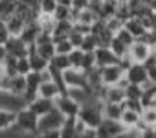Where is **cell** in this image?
Returning <instances> with one entry per match:
<instances>
[{"label":"cell","mask_w":156,"mask_h":138,"mask_svg":"<svg viewBox=\"0 0 156 138\" xmlns=\"http://www.w3.org/2000/svg\"><path fill=\"white\" fill-rule=\"evenodd\" d=\"M77 118H79L87 127L96 129L105 120V100L99 98V96L90 98L87 103L81 105V111H79V116Z\"/></svg>","instance_id":"6da1fadb"},{"label":"cell","mask_w":156,"mask_h":138,"mask_svg":"<svg viewBox=\"0 0 156 138\" xmlns=\"http://www.w3.org/2000/svg\"><path fill=\"white\" fill-rule=\"evenodd\" d=\"M15 133H26V134H39V116L26 105L17 111V122L11 127Z\"/></svg>","instance_id":"7a4b0ae2"},{"label":"cell","mask_w":156,"mask_h":138,"mask_svg":"<svg viewBox=\"0 0 156 138\" xmlns=\"http://www.w3.org/2000/svg\"><path fill=\"white\" fill-rule=\"evenodd\" d=\"M66 122V116L55 107L53 111H50L48 114L39 118V133H46V131H59L62 127V123Z\"/></svg>","instance_id":"3957f363"},{"label":"cell","mask_w":156,"mask_h":138,"mask_svg":"<svg viewBox=\"0 0 156 138\" xmlns=\"http://www.w3.org/2000/svg\"><path fill=\"white\" fill-rule=\"evenodd\" d=\"M55 107L66 116V118H77L81 111V103H77L68 92H62L55 98Z\"/></svg>","instance_id":"277c9868"},{"label":"cell","mask_w":156,"mask_h":138,"mask_svg":"<svg viewBox=\"0 0 156 138\" xmlns=\"http://www.w3.org/2000/svg\"><path fill=\"white\" fill-rule=\"evenodd\" d=\"M123 131H125V125H123L119 120H110V118H105V120L96 127L98 138H116V136H119Z\"/></svg>","instance_id":"5b68a950"},{"label":"cell","mask_w":156,"mask_h":138,"mask_svg":"<svg viewBox=\"0 0 156 138\" xmlns=\"http://www.w3.org/2000/svg\"><path fill=\"white\" fill-rule=\"evenodd\" d=\"M125 72H127V68H125L121 63L110 64V66H103V68H101V79H103V85H105V87L118 85V83L125 78Z\"/></svg>","instance_id":"8992f818"},{"label":"cell","mask_w":156,"mask_h":138,"mask_svg":"<svg viewBox=\"0 0 156 138\" xmlns=\"http://www.w3.org/2000/svg\"><path fill=\"white\" fill-rule=\"evenodd\" d=\"M151 55H152V46L145 41L136 39L129 48V57L132 59V63H145Z\"/></svg>","instance_id":"52a82bcc"},{"label":"cell","mask_w":156,"mask_h":138,"mask_svg":"<svg viewBox=\"0 0 156 138\" xmlns=\"http://www.w3.org/2000/svg\"><path fill=\"white\" fill-rule=\"evenodd\" d=\"M125 78H127L129 83H134V85H141L143 87L149 81V70H147V66L143 63H132L127 68Z\"/></svg>","instance_id":"ba28073f"},{"label":"cell","mask_w":156,"mask_h":138,"mask_svg":"<svg viewBox=\"0 0 156 138\" xmlns=\"http://www.w3.org/2000/svg\"><path fill=\"white\" fill-rule=\"evenodd\" d=\"M64 83L66 90L73 87H88V76L85 70H79V68H68L64 72Z\"/></svg>","instance_id":"9c48e42d"},{"label":"cell","mask_w":156,"mask_h":138,"mask_svg":"<svg viewBox=\"0 0 156 138\" xmlns=\"http://www.w3.org/2000/svg\"><path fill=\"white\" fill-rule=\"evenodd\" d=\"M6 48H8V52H9V55H13V57H26L28 53H30V46L19 37V35H9V39L6 41Z\"/></svg>","instance_id":"30bf717a"},{"label":"cell","mask_w":156,"mask_h":138,"mask_svg":"<svg viewBox=\"0 0 156 138\" xmlns=\"http://www.w3.org/2000/svg\"><path fill=\"white\" fill-rule=\"evenodd\" d=\"M101 98H103L107 103H123V101L127 100L125 87H121V85H110V87H105Z\"/></svg>","instance_id":"8fae6325"},{"label":"cell","mask_w":156,"mask_h":138,"mask_svg":"<svg viewBox=\"0 0 156 138\" xmlns=\"http://www.w3.org/2000/svg\"><path fill=\"white\" fill-rule=\"evenodd\" d=\"M96 61H98V66L103 68V66H110V64H118L121 59L108 48V46H99L96 50Z\"/></svg>","instance_id":"7c38bea8"},{"label":"cell","mask_w":156,"mask_h":138,"mask_svg":"<svg viewBox=\"0 0 156 138\" xmlns=\"http://www.w3.org/2000/svg\"><path fill=\"white\" fill-rule=\"evenodd\" d=\"M41 35V24H39V19H35V20H30L28 24H26V28L22 30V33L19 35L28 46H33L35 42H37V37Z\"/></svg>","instance_id":"4fadbf2b"},{"label":"cell","mask_w":156,"mask_h":138,"mask_svg":"<svg viewBox=\"0 0 156 138\" xmlns=\"http://www.w3.org/2000/svg\"><path fill=\"white\" fill-rule=\"evenodd\" d=\"M28 107H30L39 118H41V116H44V114H48L50 111L55 109V100H48V98H41V96H37Z\"/></svg>","instance_id":"5bb4252c"},{"label":"cell","mask_w":156,"mask_h":138,"mask_svg":"<svg viewBox=\"0 0 156 138\" xmlns=\"http://www.w3.org/2000/svg\"><path fill=\"white\" fill-rule=\"evenodd\" d=\"M28 59H30V64H31V70L33 72H44V70H48V66H50V61L46 57H42L35 50V46H30Z\"/></svg>","instance_id":"9a60e30c"},{"label":"cell","mask_w":156,"mask_h":138,"mask_svg":"<svg viewBox=\"0 0 156 138\" xmlns=\"http://www.w3.org/2000/svg\"><path fill=\"white\" fill-rule=\"evenodd\" d=\"M17 122V111L9 107H0V133L11 131V127Z\"/></svg>","instance_id":"2e32d148"},{"label":"cell","mask_w":156,"mask_h":138,"mask_svg":"<svg viewBox=\"0 0 156 138\" xmlns=\"http://www.w3.org/2000/svg\"><path fill=\"white\" fill-rule=\"evenodd\" d=\"M59 94H62V89L53 81V79H44L39 87V96L41 98H48V100H55Z\"/></svg>","instance_id":"e0dca14e"},{"label":"cell","mask_w":156,"mask_h":138,"mask_svg":"<svg viewBox=\"0 0 156 138\" xmlns=\"http://www.w3.org/2000/svg\"><path fill=\"white\" fill-rule=\"evenodd\" d=\"M8 94L13 96V98H24V94H26V76L17 74V76L9 78V92Z\"/></svg>","instance_id":"ac0fdd59"},{"label":"cell","mask_w":156,"mask_h":138,"mask_svg":"<svg viewBox=\"0 0 156 138\" xmlns=\"http://www.w3.org/2000/svg\"><path fill=\"white\" fill-rule=\"evenodd\" d=\"M99 19V15L96 11H92L90 8H83V9H73V22H79V24H87L92 26L96 20Z\"/></svg>","instance_id":"d6986e66"},{"label":"cell","mask_w":156,"mask_h":138,"mask_svg":"<svg viewBox=\"0 0 156 138\" xmlns=\"http://www.w3.org/2000/svg\"><path fill=\"white\" fill-rule=\"evenodd\" d=\"M125 28H127V30H129L136 39H141V37L149 31V30H147V26H145V22H143L140 17H134V15H132L130 19H127V20H125Z\"/></svg>","instance_id":"ffe728a7"},{"label":"cell","mask_w":156,"mask_h":138,"mask_svg":"<svg viewBox=\"0 0 156 138\" xmlns=\"http://www.w3.org/2000/svg\"><path fill=\"white\" fill-rule=\"evenodd\" d=\"M72 31H73V20H57L55 30H53V33H51L53 42L62 41V39H68Z\"/></svg>","instance_id":"44dd1931"},{"label":"cell","mask_w":156,"mask_h":138,"mask_svg":"<svg viewBox=\"0 0 156 138\" xmlns=\"http://www.w3.org/2000/svg\"><path fill=\"white\" fill-rule=\"evenodd\" d=\"M79 118H66V122L62 123V127L59 129L61 138H79Z\"/></svg>","instance_id":"7402d4cb"},{"label":"cell","mask_w":156,"mask_h":138,"mask_svg":"<svg viewBox=\"0 0 156 138\" xmlns=\"http://www.w3.org/2000/svg\"><path fill=\"white\" fill-rule=\"evenodd\" d=\"M125 129H130V127H140L141 125V112L138 111H130V109H125L123 114H121V120H119Z\"/></svg>","instance_id":"603a6c76"},{"label":"cell","mask_w":156,"mask_h":138,"mask_svg":"<svg viewBox=\"0 0 156 138\" xmlns=\"http://www.w3.org/2000/svg\"><path fill=\"white\" fill-rule=\"evenodd\" d=\"M48 68H53V70H61V72H66L70 66V59L68 55H62V53H55L51 59H50V66Z\"/></svg>","instance_id":"cb8c5ba5"},{"label":"cell","mask_w":156,"mask_h":138,"mask_svg":"<svg viewBox=\"0 0 156 138\" xmlns=\"http://www.w3.org/2000/svg\"><path fill=\"white\" fill-rule=\"evenodd\" d=\"M141 125L143 127H156V105L143 107V111H141Z\"/></svg>","instance_id":"d4e9b609"},{"label":"cell","mask_w":156,"mask_h":138,"mask_svg":"<svg viewBox=\"0 0 156 138\" xmlns=\"http://www.w3.org/2000/svg\"><path fill=\"white\" fill-rule=\"evenodd\" d=\"M19 8V0H0V17L8 20Z\"/></svg>","instance_id":"484cf974"},{"label":"cell","mask_w":156,"mask_h":138,"mask_svg":"<svg viewBox=\"0 0 156 138\" xmlns=\"http://www.w3.org/2000/svg\"><path fill=\"white\" fill-rule=\"evenodd\" d=\"M53 17H55V20H73V6H68V4H61L59 2Z\"/></svg>","instance_id":"4316f807"},{"label":"cell","mask_w":156,"mask_h":138,"mask_svg":"<svg viewBox=\"0 0 156 138\" xmlns=\"http://www.w3.org/2000/svg\"><path fill=\"white\" fill-rule=\"evenodd\" d=\"M123 103H107L105 101V118H110V120H121V114H123Z\"/></svg>","instance_id":"83f0119b"},{"label":"cell","mask_w":156,"mask_h":138,"mask_svg":"<svg viewBox=\"0 0 156 138\" xmlns=\"http://www.w3.org/2000/svg\"><path fill=\"white\" fill-rule=\"evenodd\" d=\"M39 24H41V31H44V33H53L57 20H55L53 15H44V13H41V15H39Z\"/></svg>","instance_id":"f1b7e54d"},{"label":"cell","mask_w":156,"mask_h":138,"mask_svg":"<svg viewBox=\"0 0 156 138\" xmlns=\"http://www.w3.org/2000/svg\"><path fill=\"white\" fill-rule=\"evenodd\" d=\"M35 46V50L42 55V57H46L48 61L55 55V42L53 41H46V42H39V44H33Z\"/></svg>","instance_id":"f546056e"},{"label":"cell","mask_w":156,"mask_h":138,"mask_svg":"<svg viewBox=\"0 0 156 138\" xmlns=\"http://www.w3.org/2000/svg\"><path fill=\"white\" fill-rule=\"evenodd\" d=\"M108 48H110V50H112L119 59H123V57L129 53V48H130V46H127L119 37H116V35H114V39H112V42H110V46H108Z\"/></svg>","instance_id":"4dcf8cb0"},{"label":"cell","mask_w":156,"mask_h":138,"mask_svg":"<svg viewBox=\"0 0 156 138\" xmlns=\"http://www.w3.org/2000/svg\"><path fill=\"white\" fill-rule=\"evenodd\" d=\"M68 59H70V66L72 68H79L83 66V59H85V52L81 48H73L70 53H68Z\"/></svg>","instance_id":"1f68e13d"},{"label":"cell","mask_w":156,"mask_h":138,"mask_svg":"<svg viewBox=\"0 0 156 138\" xmlns=\"http://www.w3.org/2000/svg\"><path fill=\"white\" fill-rule=\"evenodd\" d=\"M98 48H99V41H98V37H96L94 33H87L81 50H83V52H96Z\"/></svg>","instance_id":"d6a6232c"},{"label":"cell","mask_w":156,"mask_h":138,"mask_svg":"<svg viewBox=\"0 0 156 138\" xmlns=\"http://www.w3.org/2000/svg\"><path fill=\"white\" fill-rule=\"evenodd\" d=\"M125 94H127L129 100H141V98H143V87H141V85L129 83L127 89H125Z\"/></svg>","instance_id":"836d02e7"},{"label":"cell","mask_w":156,"mask_h":138,"mask_svg":"<svg viewBox=\"0 0 156 138\" xmlns=\"http://www.w3.org/2000/svg\"><path fill=\"white\" fill-rule=\"evenodd\" d=\"M57 6H59V0H41L39 2V9L44 15H53Z\"/></svg>","instance_id":"e575fe53"},{"label":"cell","mask_w":156,"mask_h":138,"mask_svg":"<svg viewBox=\"0 0 156 138\" xmlns=\"http://www.w3.org/2000/svg\"><path fill=\"white\" fill-rule=\"evenodd\" d=\"M98 66V61H96V52H85V59H83V66L81 70L85 72H90Z\"/></svg>","instance_id":"d590c367"},{"label":"cell","mask_w":156,"mask_h":138,"mask_svg":"<svg viewBox=\"0 0 156 138\" xmlns=\"http://www.w3.org/2000/svg\"><path fill=\"white\" fill-rule=\"evenodd\" d=\"M72 50H73V44L70 42V39H62V41H57V42H55V53L68 55Z\"/></svg>","instance_id":"8d00e7d4"},{"label":"cell","mask_w":156,"mask_h":138,"mask_svg":"<svg viewBox=\"0 0 156 138\" xmlns=\"http://www.w3.org/2000/svg\"><path fill=\"white\" fill-rule=\"evenodd\" d=\"M123 26H125V20H121V19H119V17H116V15H114V17H110V19H107V28H108L114 35H116Z\"/></svg>","instance_id":"74e56055"},{"label":"cell","mask_w":156,"mask_h":138,"mask_svg":"<svg viewBox=\"0 0 156 138\" xmlns=\"http://www.w3.org/2000/svg\"><path fill=\"white\" fill-rule=\"evenodd\" d=\"M17 68H19V74H20V76H28V74L31 72V64H30L28 55H26V57H19V61H17Z\"/></svg>","instance_id":"f35d334b"},{"label":"cell","mask_w":156,"mask_h":138,"mask_svg":"<svg viewBox=\"0 0 156 138\" xmlns=\"http://www.w3.org/2000/svg\"><path fill=\"white\" fill-rule=\"evenodd\" d=\"M116 37H119V39H121V41H123V42H125L127 46H130V44H132V42L136 41V37H134V35H132V33H130V31H129V30H127L125 26H123V28H121V30H119V31L116 33Z\"/></svg>","instance_id":"ab89813d"},{"label":"cell","mask_w":156,"mask_h":138,"mask_svg":"<svg viewBox=\"0 0 156 138\" xmlns=\"http://www.w3.org/2000/svg\"><path fill=\"white\" fill-rule=\"evenodd\" d=\"M68 39H70V42L73 44V48H81V46H83V41H85V35L73 30V31L70 33V37H68Z\"/></svg>","instance_id":"60d3db41"},{"label":"cell","mask_w":156,"mask_h":138,"mask_svg":"<svg viewBox=\"0 0 156 138\" xmlns=\"http://www.w3.org/2000/svg\"><path fill=\"white\" fill-rule=\"evenodd\" d=\"M103 4H105V0H88L87 8H90L92 11H96V13L99 15V11L103 9Z\"/></svg>","instance_id":"b9f144b4"},{"label":"cell","mask_w":156,"mask_h":138,"mask_svg":"<svg viewBox=\"0 0 156 138\" xmlns=\"http://www.w3.org/2000/svg\"><path fill=\"white\" fill-rule=\"evenodd\" d=\"M140 138H156V127H143Z\"/></svg>","instance_id":"7bdbcfd3"},{"label":"cell","mask_w":156,"mask_h":138,"mask_svg":"<svg viewBox=\"0 0 156 138\" xmlns=\"http://www.w3.org/2000/svg\"><path fill=\"white\" fill-rule=\"evenodd\" d=\"M37 138H61L59 131H46V133H39Z\"/></svg>","instance_id":"ee69618b"},{"label":"cell","mask_w":156,"mask_h":138,"mask_svg":"<svg viewBox=\"0 0 156 138\" xmlns=\"http://www.w3.org/2000/svg\"><path fill=\"white\" fill-rule=\"evenodd\" d=\"M8 57H9V52H8L6 44H0V63H6Z\"/></svg>","instance_id":"f6af8a7d"},{"label":"cell","mask_w":156,"mask_h":138,"mask_svg":"<svg viewBox=\"0 0 156 138\" xmlns=\"http://www.w3.org/2000/svg\"><path fill=\"white\" fill-rule=\"evenodd\" d=\"M147 70H149V81L156 83V64H151V66H147Z\"/></svg>","instance_id":"bcb514c9"},{"label":"cell","mask_w":156,"mask_h":138,"mask_svg":"<svg viewBox=\"0 0 156 138\" xmlns=\"http://www.w3.org/2000/svg\"><path fill=\"white\" fill-rule=\"evenodd\" d=\"M81 138H98V134H96V129H92V127H87V131L81 134Z\"/></svg>","instance_id":"7dc6e473"},{"label":"cell","mask_w":156,"mask_h":138,"mask_svg":"<svg viewBox=\"0 0 156 138\" xmlns=\"http://www.w3.org/2000/svg\"><path fill=\"white\" fill-rule=\"evenodd\" d=\"M59 2H61V4H68V6H72V4H73V0H59Z\"/></svg>","instance_id":"c3c4849f"},{"label":"cell","mask_w":156,"mask_h":138,"mask_svg":"<svg viewBox=\"0 0 156 138\" xmlns=\"http://www.w3.org/2000/svg\"><path fill=\"white\" fill-rule=\"evenodd\" d=\"M151 8H152V11L156 13V0H152V4H151Z\"/></svg>","instance_id":"681fc988"},{"label":"cell","mask_w":156,"mask_h":138,"mask_svg":"<svg viewBox=\"0 0 156 138\" xmlns=\"http://www.w3.org/2000/svg\"><path fill=\"white\" fill-rule=\"evenodd\" d=\"M118 2H129V0H118Z\"/></svg>","instance_id":"f907efd6"},{"label":"cell","mask_w":156,"mask_h":138,"mask_svg":"<svg viewBox=\"0 0 156 138\" xmlns=\"http://www.w3.org/2000/svg\"><path fill=\"white\" fill-rule=\"evenodd\" d=\"M0 44H2V42H0Z\"/></svg>","instance_id":"816d5d0a"}]
</instances>
